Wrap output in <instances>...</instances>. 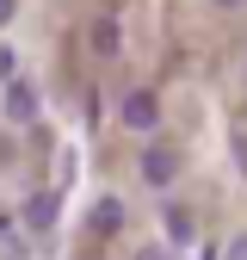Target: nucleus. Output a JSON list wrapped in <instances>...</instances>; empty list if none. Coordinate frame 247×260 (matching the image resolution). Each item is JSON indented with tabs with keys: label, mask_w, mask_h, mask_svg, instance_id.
Returning <instances> with one entry per match:
<instances>
[{
	"label": "nucleus",
	"mask_w": 247,
	"mask_h": 260,
	"mask_svg": "<svg viewBox=\"0 0 247 260\" xmlns=\"http://www.w3.org/2000/svg\"><path fill=\"white\" fill-rule=\"evenodd\" d=\"M117 112H124V124H130V130H154V124H161V100H154L148 87H130Z\"/></svg>",
	"instance_id": "f257e3e1"
},
{
	"label": "nucleus",
	"mask_w": 247,
	"mask_h": 260,
	"mask_svg": "<svg viewBox=\"0 0 247 260\" xmlns=\"http://www.w3.org/2000/svg\"><path fill=\"white\" fill-rule=\"evenodd\" d=\"M173 174H179V155H173L167 143H148V149H142V180H148V186H167Z\"/></svg>",
	"instance_id": "f03ea898"
},
{
	"label": "nucleus",
	"mask_w": 247,
	"mask_h": 260,
	"mask_svg": "<svg viewBox=\"0 0 247 260\" xmlns=\"http://www.w3.org/2000/svg\"><path fill=\"white\" fill-rule=\"evenodd\" d=\"M7 118L13 124H31V118H37V87H31V81H7Z\"/></svg>",
	"instance_id": "7ed1b4c3"
},
{
	"label": "nucleus",
	"mask_w": 247,
	"mask_h": 260,
	"mask_svg": "<svg viewBox=\"0 0 247 260\" xmlns=\"http://www.w3.org/2000/svg\"><path fill=\"white\" fill-rule=\"evenodd\" d=\"M25 223H31V230H50V223H56V192H31V199H25Z\"/></svg>",
	"instance_id": "20e7f679"
},
{
	"label": "nucleus",
	"mask_w": 247,
	"mask_h": 260,
	"mask_svg": "<svg viewBox=\"0 0 247 260\" xmlns=\"http://www.w3.org/2000/svg\"><path fill=\"white\" fill-rule=\"evenodd\" d=\"M93 230H99V236H117L124 230V205L117 199H99V205H93Z\"/></svg>",
	"instance_id": "39448f33"
},
{
	"label": "nucleus",
	"mask_w": 247,
	"mask_h": 260,
	"mask_svg": "<svg viewBox=\"0 0 247 260\" xmlns=\"http://www.w3.org/2000/svg\"><path fill=\"white\" fill-rule=\"evenodd\" d=\"M87 38H93V50H99V56H117V19H93Z\"/></svg>",
	"instance_id": "423d86ee"
},
{
	"label": "nucleus",
	"mask_w": 247,
	"mask_h": 260,
	"mask_svg": "<svg viewBox=\"0 0 247 260\" xmlns=\"http://www.w3.org/2000/svg\"><path fill=\"white\" fill-rule=\"evenodd\" d=\"M167 242H173V248L192 242V217H185V211H167Z\"/></svg>",
	"instance_id": "0eeeda50"
},
{
	"label": "nucleus",
	"mask_w": 247,
	"mask_h": 260,
	"mask_svg": "<svg viewBox=\"0 0 247 260\" xmlns=\"http://www.w3.org/2000/svg\"><path fill=\"white\" fill-rule=\"evenodd\" d=\"M229 155H235V168L247 174V130H229Z\"/></svg>",
	"instance_id": "6e6552de"
},
{
	"label": "nucleus",
	"mask_w": 247,
	"mask_h": 260,
	"mask_svg": "<svg viewBox=\"0 0 247 260\" xmlns=\"http://www.w3.org/2000/svg\"><path fill=\"white\" fill-rule=\"evenodd\" d=\"M7 81H13V50L0 44V87H7Z\"/></svg>",
	"instance_id": "1a4fd4ad"
},
{
	"label": "nucleus",
	"mask_w": 247,
	"mask_h": 260,
	"mask_svg": "<svg viewBox=\"0 0 247 260\" xmlns=\"http://www.w3.org/2000/svg\"><path fill=\"white\" fill-rule=\"evenodd\" d=\"M7 19H13V0H0V25H7Z\"/></svg>",
	"instance_id": "9d476101"
},
{
	"label": "nucleus",
	"mask_w": 247,
	"mask_h": 260,
	"mask_svg": "<svg viewBox=\"0 0 247 260\" xmlns=\"http://www.w3.org/2000/svg\"><path fill=\"white\" fill-rule=\"evenodd\" d=\"M142 260H167V254H161V248H148V254H142Z\"/></svg>",
	"instance_id": "9b49d317"
},
{
	"label": "nucleus",
	"mask_w": 247,
	"mask_h": 260,
	"mask_svg": "<svg viewBox=\"0 0 247 260\" xmlns=\"http://www.w3.org/2000/svg\"><path fill=\"white\" fill-rule=\"evenodd\" d=\"M216 7H241V0H216Z\"/></svg>",
	"instance_id": "f8f14e48"
},
{
	"label": "nucleus",
	"mask_w": 247,
	"mask_h": 260,
	"mask_svg": "<svg viewBox=\"0 0 247 260\" xmlns=\"http://www.w3.org/2000/svg\"><path fill=\"white\" fill-rule=\"evenodd\" d=\"M198 260H210V254H198Z\"/></svg>",
	"instance_id": "ddd939ff"
}]
</instances>
